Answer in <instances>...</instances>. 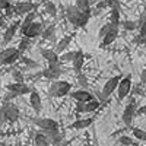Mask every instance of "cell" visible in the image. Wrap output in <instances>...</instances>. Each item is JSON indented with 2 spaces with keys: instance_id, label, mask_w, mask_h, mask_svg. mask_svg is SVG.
Instances as JSON below:
<instances>
[{
  "instance_id": "cell-1",
  "label": "cell",
  "mask_w": 146,
  "mask_h": 146,
  "mask_svg": "<svg viewBox=\"0 0 146 146\" xmlns=\"http://www.w3.org/2000/svg\"><path fill=\"white\" fill-rule=\"evenodd\" d=\"M91 10H79L75 5H70L66 7V18L67 21L72 23L73 27H76V28H85L89 23V19H91Z\"/></svg>"
},
{
  "instance_id": "cell-2",
  "label": "cell",
  "mask_w": 146,
  "mask_h": 146,
  "mask_svg": "<svg viewBox=\"0 0 146 146\" xmlns=\"http://www.w3.org/2000/svg\"><path fill=\"white\" fill-rule=\"evenodd\" d=\"M19 117H21L19 107L13 102L3 101L2 107H0V121H2V123H6V121L15 123V121L19 120Z\"/></svg>"
},
{
  "instance_id": "cell-3",
  "label": "cell",
  "mask_w": 146,
  "mask_h": 146,
  "mask_svg": "<svg viewBox=\"0 0 146 146\" xmlns=\"http://www.w3.org/2000/svg\"><path fill=\"white\" fill-rule=\"evenodd\" d=\"M70 92H72V85L66 80H53L47 91L48 96H53V98H63Z\"/></svg>"
},
{
  "instance_id": "cell-4",
  "label": "cell",
  "mask_w": 146,
  "mask_h": 146,
  "mask_svg": "<svg viewBox=\"0 0 146 146\" xmlns=\"http://www.w3.org/2000/svg\"><path fill=\"white\" fill-rule=\"evenodd\" d=\"M21 51L16 47H7L0 51V66H12L21 58Z\"/></svg>"
},
{
  "instance_id": "cell-5",
  "label": "cell",
  "mask_w": 146,
  "mask_h": 146,
  "mask_svg": "<svg viewBox=\"0 0 146 146\" xmlns=\"http://www.w3.org/2000/svg\"><path fill=\"white\" fill-rule=\"evenodd\" d=\"M133 88V82H131V75H126L124 78H121L118 82V86H117V98L120 101H123L124 98H127L129 94L131 92Z\"/></svg>"
},
{
  "instance_id": "cell-6",
  "label": "cell",
  "mask_w": 146,
  "mask_h": 146,
  "mask_svg": "<svg viewBox=\"0 0 146 146\" xmlns=\"http://www.w3.org/2000/svg\"><path fill=\"white\" fill-rule=\"evenodd\" d=\"M32 124L40 127L41 131H51V130H58V123L53 118H48V117H34L31 118Z\"/></svg>"
},
{
  "instance_id": "cell-7",
  "label": "cell",
  "mask_w": 146,
  "mask_h": 146,
  "mask_svg": "<svg viewBox=\"0 0 146 146\" xmlns=\"http://www.w3.org/2000/svg\"><path fill=\"white\" fill-rule=\"evenodd\" d=\"M137 107H139V105H137V102H136L135 98H131V100L129 101V104L124 107L123 114H121V120H123V123H124L127 127L131 126L133 118L136 117V110H137Z\"/></svg>"
},
{
  "instance_id": "cell-8",
  "label": "cell",
  "mask_w": 146,
  "mask_h": 146,
  "mask_svg": "<svg viewBox=\"0 0 146 146\" xmlns=\"http://www.w3.org/2000/svg\"><path fill=\"white\" fill-rule=\"evenodd\" d=\"M62 75H63V69H62V66H60V62L58 63H51V64H48V67L41 70V76L44 79L51 80V82L58 80Z\"/></svg>"
},
{
  "instance_id": "cell-9",
  "label": "cell",
  "mask_w": 146,
  "mask_h": 146,
  "mask_svg": "<svg viewBox=\"0 0 146 146\" xmlns=\"http://www.w3.org/2000/svg\"><path fill=\"white\" fill-rule=\"evenodd\" d=\"M19 32L23 35V36H27V38L32 40V38H36V36H41V32H42V23L41 22H31L28 27H25L23 29H19Z\"/></svg>"
},
{
  "instance_id": "cell-10",
  "label": "cell",
  "mask_w": 146,
  "mask_h": 146,
  "mask_svg": "<svg viewBox=\"0 0 146 146\" xmlns=\"http://www.w3.org/2000/svg\"><path fill=\"white\" fill-rule=\"evenodd\" d=\"M123 78L121 75H117V76H113V78H110L107 82H105V85H104V88H102V94H104V96H107V98H110L115 91H117V86H118V82H120V79Z\"/></svg>"
},
{
  "instance_id": "cell-11",
  "label": "cell",
  "mask_w": 146,
  "mask_h": 146,
  "mask_svg": "<svg viewBox=\"0 0 146 146\" xmlns=\"http://www.w3.org/2000/svg\"><path fill=\"white\" fill-rule=\"evenodd\" d=\"M7 91L10 92H13L16 96H22V95H27L29 94L34 88H31L29 85H27L25 82H22V83H18V82H13V83H9L7 85Z\"/></svg>"
},
{
  "instance_id": "cell-12",
  "label": "cell",
  "mask_w": 146,
  "mask_h": 146,
  "mask_svg": "<svg viewBox=\"0 0 146 146\" xmlns=\"http://www.w3.org/2000/svg\"><path fill=\"white\" fill-rule=\"evenodd\" d=\"M35 9H38V3H31V2H21L15 5V13L19 16H25Z\"/></svg>"
},
{
  "instance_id": "cell-13",
  "label": "cell",
  "mask_w": 146,
  "mask_h": 146,
  "mask_svg": "<svg viewBox=\"0 0 146 146\" xmlns=\"http://www.w3.org/2000/svg\"><path fill=\"white\" fill-rule=\"evenodd\" d=\"M29 105L34 110L35 114H40L42 111V100H41V95L36 92L35 89H32L29 92Z\"/></svg>"
},
{
  "instance_id": "cell-14",
  "label": "cell",
  "mask_w": 146,
  "mask_h": 146,
  "mask_svg": "<svg viewBox=\"0 0 146 146\" xmlns=\"http://www.w3.org/2000/svg\"><path fill=\"white\" fill-rule=\"evenodd\" d=\"M118 32H120V25H113L111 29H110L107 32V35L102 38V42H101V47H108V45H111L115 40H117V36H118Z\"/></svg>"
},
{
  "instance_id": "cell-15",
  "label": "cell",
  "mask_w": 146,
  "mask_h": 146,
  "mask_svg": "<svg viewBox=\"0 0 146 146\" xmlns=\"http://www.w3.org/2000/svg\"><path fill=\"white\" fill-rule=\"evenodd\" d=\"M70 96L73 100H75L76 102H88L94 98L92 92H89L88 89H78V91H73L70 92Z\"/></svg>"
},
{
  "instance_id": "cell-16",
  "label": "cell",
  "mask_w": 146,
  "mask_h": 146,
  "mask_svg": "<svg viewBox=\"0 0 146 146\" xmlns=\"http://www.w3.org/2000/svg\"><path fill=\"white\" fill-rule=\"evenodd\" d=\"M19 25H21V22H13L12 25H9L3 34V44H9L12 40L15 38V35L16 32H19Z\"/></svg>"
},
{
  "instance_id": "cell-17",
  "label": "cell",
  "mask_w": 146,
  "mask_h": 146,
  "mask_svg": "<svg viewBox=\"0 0 146 146\" xmlns=\"http://www.w3.org/2000/svg\"><path fill=\"white\" fill-rule=\"evenodd\" d=\"M95 118L94 117H86V118H78L76 121H73L70 124V129L73 130H83V129H88L89 126L94 124Z\"/></svg>"
},
{
  "instance_id": "cell-18",
  "label": "cell",
  "mask_w": 146,
  "mask_h": 146,
  "mask_svg": "<svg viewBox=\"0 0 146 146\" xmlns=\"http://www.w3.org/2000/svg\"><path fill=\"white\" fill-rule=\"evenodd\" d=\"M83 63H85V54H83V51L78 50V51L75 53V57H73V60H72V67H73V70H75L76 73H80V70H82V67H83Z\"/></svg>"
},
{
  "instance_id": "cell-19",
  "label": "cell",
  "mask_w": 146,
  "mask_h": 146,
  "mask_svg": "<svg viewBox=\"0 0 146 146\" xmlns=\"http://www.w3.org/2000/svg\"><path fill=\"white\" fill-rule=\"evenodd\" d=\"M72 41H73V35H66V36H63V38H62V40H60V41L56 44L54 51H56L57 54H62V53H64V51L67 50V47L72 44Z\"/></svg>"
},
{
  "instance_id": "cell-20",
  "label": "cell",
  "mask_w": 146,
  "mask_h": 146,
  "mask_svg": "<svg viewBox=\"0 0 146 146\" xmlns=\"http://www.w3.org/2000/svg\"><path fill=\"white\" fill-rule=\"evenodd\" d=\"M40 53H41L42 58L47 60L48 64H51V63H58V54H57L54 50H50V48H41Z\"/></svg>"
},
{
  "instance_id": "cell-21",
  "label": "cell",
  "mask_w": 146,
  "mask_h": 146,
  "mask_svg": "<svg viewBox=\"0 0 146 146\" xmlns=\"http://www.w3.org/2000/svg\"><path fill=\"white\" fill-rule=\"evenodd\" d=\"M34 142H35V146H51L50 139H48L45 136V133H42V131H38L34 136Z\"/></svg>"
},
{
  "instance_id": "cell-22",
  "label": "cell",
  "mask_w": 146,
  "mask_h": 146,
  "mask_svg": "<svg viewBox=\"0 0 146 146\" xmlns=\"http://www.w3.org/2000/svg\"><path fill=\"white\" fill-rule=\"evenodd\" d=\"M98 108H101V102L96 98H92L91 101L85 102V113H95Z\"/></svg>"
},
{
  "instance_id": "cell-23",
  "label": "cell",
  "mask_w": 146,
  "mask_h": 146,
  "mask_svg": "<svg viewBox=\"0 0 146 146\" xmlns=\"http://www.w3.org/2000/svg\"><path fill=\"white\" fill-rule=\"evenodd\" d=\"M54 34H56V25L51 23V25H48L47 28L42 29L41 36H42V40H54Z\"/></svg>"
},
{
  "instance_id": "cell-24",
  "label": "cell",
  "mask_w": 146,
  "mask_h": 146,
  "mask_svg": "<svg viewBox=\"0 0 146 146\" xmlns=\"http://www.w3.org/2000/svg\"><path fill=\"white\" fill-rule=\"evenodd\" d=\"M36 19V13H35V10L34 12H31V13H28V15H25V19L23 21H21V25H19V29H23L25 27H28L31 22H34Z\"/></svg>"
},
{
  "instance_id": "cell-25",
  "label": "cell",
  "mask_w": 146,
  "mask_h": 146,
  "mask_svg": "<svg viewBox=\"0 0 146 146\" xmlns=\"http://www.w3.org/2000/svg\"><path fill=\"white\" fill-rule=\"evenodd\" d=\"M120 10L118 9H111L110 10V23H113V25H120Z\"/></svg>"
},
{
  "instance_id": "cell-26",
  "label": "cell",
  "mask_w": 146,
  "mask_h": 146,
  "mask_svg": "<svg viewBox=\"0 0 146 146\" xmlns=\"http://www.w3.org/2000/svg\"><path fill=\"white\" fill-rule=\"evenodd\" d=\"M76 79H78V85L80 86V89H88V88H89V80H88L86 75H83L82 72L78 73Z\"/></svg>"
},
{
  "instance_id": "cell-27",
  "label": "cell",
  "mask_w": 146,
  "mask_h": 146,
  "mask_svg": "<svg viewBox=\"0 0 146 146\" xmlns=\"http://www.w3.org/2000/svg\"><path fill=\"white\" fill-rule=\"evenodd\" d=\"M44 10H45L51 18H56V16H57V6H56L53 2H45V3H44Z\"/></svg>"
},
{
  "instance_id": "cell-28",
  "label": "cell",
  "mask_w": 146,
  "mask_h": 146,
  "mask_svg": "<svg viewBox=\"0 0 146 146\" xmlns=\"http://www.w3.org/2000/svg\"><path fill=\"white\" fill-rule=\"evenodd\" d=\"M131 133H133V137L140 140V142H146V131L139 129V127H135V129H131Z\"/></svg>"
},
{
  "instance_id": "cell-29",
  "label": "cell",
  "mask_w": 146,
  "mask_h": 146,
  "mask_svg": "<svg viewBox=\"0 0 146 146\" xmlns=\"http://www.w3.org/2000/svg\"><path fill=\"white\" fill-rule=\"evenodd\" d=\"M29 47H31V40L27 38V36H23V38L19 41V45H18L16 48H18V50L21 51V54H22V53H25Z\"/></svg>"
},
{
  "instance_id": "cell-30",
  "label": "cell",
  "mask_w": 146,
  "mask_h": 146,
  "mask_svg": "<svg viewBox=\"0 0 146 146\" xmlns=\"http://www.w3.org/2000/svg\"><path fill=\"white\" fill-rule=\"evenodd\" d=\"M12 78H13V82H18V83L25 82V75L22 73L21 69H13L12 70Z\"/></svg>"
},
{
  "instance_id": "cell-31",
  "label": "cell",
  "mask_w": 146,
  "mask_h": 146,
  "mask_svg": "<svg viewBox=\"0 0 146 146\" xmlns=\"http://www.w3.org/2000/svg\"><path fill=\"white\" fill-rule=\"evenodd\" d=\"M75 6L79 10H82V12L91 10V2H89V0H75Z\"/></svg>"
},
{
  "instance_id": "cell-32",
  "label": "cell",
  "mask_w": 146,
  "mask_h": 146,
  "mask_svg": "<svg viewBox=\"0 0 146 146\" xmlns=\"http://www.w3.org/2000/svg\"><path fill=\"white\" fill-rule=\"evenodd\" d=\"M123 29H126V31H136L137 29V22L136 21H131V19H127V21H123Z\"/></svg>"
},
{
  "instance_id": "cell-33",
  "label": "cell",
  "mask_w": 146,
  "mask_h": 146,
  "mask_svg": "<svg viewBox=\"0 0 146 146\" xmlns=\"http://www.w3.org/2000/svg\"><path fill=\"white\" fill-rule=\"evenodd\" d=\"M75 53H76V51H66V53L58 54V62H62V63L72 62V60H73V57H75Z\"/></svg>"
},
{
  "instance_id": "cell-34",
  "label": "cell",
  "mask_w": 146,
  "mask_h": 146,
  "mask_svg": "<svg viewBox=\"0 0 146 146\" xmlns=\"http://www.w3.org/2000/svg\"><path fill=\"white\" fill-rule=\"evenodd\" d=\"M21 62L25 64V67H29V69H36V67H40V64L36 63V62H34V60H31V58H28V57H25V56H21Z\"/></svg>"
},
{
  "instance_id": "cell-35",
  "label": "cell",
  "mask_w": 146,
  "mask_h": 146,
  "mask_svg": "<svg viewBox=\"0 0 146 146\" xmlns=\"http://www.w3.org/2000/svg\"><path fill=\"white\" fill-rule=\"evenodd\" d=\"M118 143L123 145V146H136L135 140H133L130 136H126V135H123V136L118 137Z\"/></svg>"
},
{
  "instance_id": "cell-36",
  "label": "cell",
  "mask_w": 146,
  "mask_h": 146,
  "mask_svg": "<svg viewBox=\"0 0 146 146\" xmlns=\"http://www.w3.org/2000/svg\"><path fill=\"white\" fill-rule=\"evenodd\" d=\"M111 27H113V23H110V22H107L105 25H102V27L100 28V31H98V36H100L101 40H102L104 36L107 35V32H108L110 29H111Z\"/></svg>"
},
{
  "instance_id": "cell-37",
  "label": "cell",
  "mask_w": 146,
  "mask_h": 146,
  "mask_svg": "<svg viewBox=\"0 0 146 146\" xmlns=\"http://www.w3.org/2000/svg\"><path fill=\"white\" fill-rule=\"evenodd\" d=\"M92 95H94V98H96V100L101 102V105H104V104L108 102V98H107V96H104V94H102L101 91H95Z\"/></svg>"
},
{
  "instance_id": "cell-38",
  "label": "cell",
  "mask_w": 146,
  "mask_h": 146,
  "mask_svg": "<svg viewBox=\"0 0 146 146\" xmlns=\"http://www.w3.org/2000/svg\"><path fill=\"white\" fill-rule=\"evenodd\" d=\"M107 2V7L111 10V9H121V3L118 2V0H105Z\"/></svg>"
},
{
  "instance_id": "cell-39",
  "label": "cell",
  "mask_w": 146,
  "mask_h": 146,
  "mask_svg": "<svg viewBox=\"0 0 146 146\" xmlns=\"http://www.w3.org/2000/svg\"><path fill=\"white\" fill-rule=\"evenodd\" d=\"M15 98H18V96L13 94V92H10V91H7L6 94H5V96H3V101H6V102H12Z\"/></svg>"
},
{
  "instance_id": "cell-40",
  "label": "cell",
  "mask_w": 146,
  "mask_h": 146,
  "mask_svg": "<svg viewBox=\"0 0 146 146\" xmlns=\"http://www.w3.org/2000/svg\"><path fill=\"white\" fill-rule=\"evenodd\" d=\"M133 42L137 44V45H146V36H142V35H137L135 40H133Z\"/></svg>"
},
{
  "instance_id": "cell-41",
  "label": "cell",
  "mask_w": 146,
  "mask_h": 146,
  "mask_svg": "<svg viewBox=\"0 0 146 146\" xmlns=\"http://www.w3.org/2000/svg\"><path fill=\"white\" fill-rule=\"evenodd\" d=\"M13 5H12L9 0H0V10H6L9 7H12Z\"/></svg>"
},
{
  "instance_id": "cell-42",
  "label": "cell",
  "mask_w": 146,
  "mask_h": 146,
  "mask_svg": "<svg viewBox=\"0 0 146 146\" xmlns=\"http://www.w3.org/2000/svg\"><path fill=\"white\" fill-rule=\"evenodd\" d=\"M139 35H142V36H146V21L142 23V25H139Z\"/></svg>"
},
{
  "instance_id": "cell-43",
  "label": "cell",
  "mask_w": 146,
  "mask_h": 146,
  "mask_svg": "<svg viewBox=\"0 0 146 146\" xmlns=\"http://www.w3.org/2000/svg\"><path fill=\"white\" fill-rule=\"evenodd\" d=\"M76 111L79 114L85 113V102H76Z\"/></svg>"
},
{
  "instance_id": "cell-44",
  "label": "cell",
  "mask_w": 146,
  "mask_h": 146,
  "mask_svg": "<svg viewBox=\"0 0 146 146\" xmlns=\"http://www.w3.org/2000/svg\"><path fill=\"white\" fill-rule=\"evenodd\" d=\"M143 114H146V105L137 107V110H136V115H143Z\"/></svg>"
},
{
  "instance_id": "cell-45",
  "label": "cell",
  "mask_w": 146,
  "mask_h": 146,
  "mask_svg": "<svg viewBox=\"0 0 146 146\" xmlns=\"http://www.w3.org/2000/svg\"><path fill=\"white\" fill-rule=\"evenodd\" d=\"M140 83H146V69H143L140 73Z\"/></svg>"
},
{
  "instance_id": "cell-46",
  "label": "cell",
  "mask_w": 146,
  "mask_h": 146,
  "mask_svg": "<svg viewBox=\"0 0 146 146\" xmlns=\"http://www.w3.org/2000/svg\"><path fill=\"white\" fill-rule=\"evenodd\" d=\"M5 12H6V16H12V15H13V13H15V6H12V7H9V9H6Z\"/></svg>"
},
{
  "instance_id": "cell-47",
  "label": "cell",
  "mask_w": 146,
  "mask_h": 146,
  "mask_svg": "<svg viewBox=\"0 0 146 146\" xmlns=\"http://www.w3.org/2000/svg\"><path fill=\"white\" fill-rule=\"evenodd\" d=\"M5 27H6V21L2 15H0V28H5Z\"/></svg>"
},
{
  "instance_id": "cell-48",
  "label": "cell",
  "mask_w": 146,
  "mask_h": 146,
  "mask_svg": "<svg viewBox=\"0 0 146 146\" xmlns=\"http://www.w3.org/2000/svg\"><path fill=\"white\" fill-rule=\"evenodd\" d=\"M143 12H145V13H146V3L143 5Z\"/></svg>"
},
{
  "instance_id": "cell-49",
  "label": "cell",
  "mask_w": 146,
  "mask_h": 146,
  "mask_svg": "<svg viewBox=\"0 0 146 146\" xmlns=\"http://www.w3.org/2000/svg\"><path fill=\"white\" fill-rule=\"evenodd\" d=\"M18 146H22V145H21V143H19V145H18Z\"/></svg>"
}]
</instances>
